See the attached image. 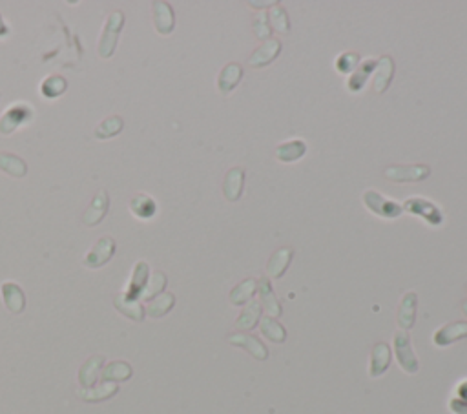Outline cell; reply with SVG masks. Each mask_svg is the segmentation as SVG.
I'll return each instance as SVG.
<instances>
[{
	"label": "cell",
	"instance_id": "16",
	"mask_svg": "<svg viewBox=\"0 0 467 414\" xmlns=\"http://www.w3.org/2000/svg\"><path fill=\"white\" fill-rule=\"evenodd\" d=\"M294 258V249L292 246H283V249L276 250L272 254V258L269 259V263H267V278L272 279H279L287 272L288 265L292 263Z\"/></svg>",
	"mask_w": 467,
	"mask_h": 414
},
{
	"label": "cell",
	"instance_id": "35",
	"mask_svg": "<svg viewBox=\"0 0 467 414\" xmlns=\"http://www.w3.org/2000/svg\"><path fill=\"white\" fill-rule=\"evenodd\" d=\"M66 88L68 82L64 77L50 75L46 80H44L43 86H40V91H43V95L44 97H47V99H57L59 95H62L66 91Z\"/></svg>",
	"mask_w": 467,
	"mask_h": 414
},
{
	"label": "cell",
	"instance_id": "14",
	"mask_svg": "<svg viewBox=\"0 0 467 414\" xmlns=\"http://www.w3.org/2000/svg\"><path fill=\"white\" fill-rule=\"evenodd\" d=\"M154 26H156L157 34L170 35L175 28V15L172 6L168 2H154Z\"/></svg>",
	"mask_w": 467,
	"mask_h": 414
},
{
	"label": "cell",
	"instance_id": "17",
	"mask_svg": "<svg viewBox=\"0 0 467 414\" xmlns=\"http://www.w3.org/2000/svg\"><path fill=\"white\" fill-rule=\"evenodd\" d=\"M29 117H31V108L24 106V104L11 106V108L6 112L4 117H2V121H0V133L8 135V133L13 132L15 128H19L20 124L26 123Z\"/></svg>",
	"mask_w": 467,
	"mask_h": 414
},
{
	"label": "cell",
	"instance_id": "15",
	"mask_svg": "<svg viewBox=\"0 0 467 414\" xmlns=\"http://www.w3.org/2000/svg\"><path fill=\"white\" fill-rule=\"evenodd\" d=\"M416 306H418V296L416 292H406L398 309V327L400 330H410L416 321Z\"/></svg>",
	"mask_w": 467,
	"mask_h": 414
},
{
	"label": "cell",
	"instance_id": "26",
	"mask_svg": "<svg viewBox=\"0 0 467 414\" xmlns=\"http://www.w3.org/2000/svg\"><path fill=\"white\" fill-rule=\"evenodd\" d=\"M261 303L260 302H251L249 305L243 309V312L239 314V318L236 320V329L239 330H252L255 325L261 321Z\"/></svg>",
	"mask_w": 467,
	"mask_h": 414
},
{
	"label": "cell",
	"instance_id": "36",
	"mask_svg": "<svg viewBox=\"0 0 467 414\" xmlns=\"http://www.w3.org/2000/svg\"><path fill=\"white\" fill-rule=\"evenodd\" d=\"M269 20L272 22V28L281 35H287L290 31V20H288L287 11L281 8V6H276L272 8L269 13Z\"/></svg>",
	"mask_w": 467,
	"mask_h": 414
},
{
	"label": "cell",
	"instance_id": "33",
	"mask_svg": "<svg viewBox=\"0 0 467 414\" xmlns=\"http://www.w3.org/2000/svg\"><path fill=\"white\" fill-rule=\"evenodd\" d=\"M124 128V121L121 115H114V117H108L104 119L103 123L99 124V126L95 128V139H99V141H106V139H112V137H115L117 133L123 132Z\"/></svg>",
	"mask_w": 467,
	"mask_h": 414
},
{
	"label": "cell",
	"instance_id": "29",
	"mask_svg": "<svg viewBox=\"0 0 467 414\" xmlns=\"http://www.w3.org/2000/svg\"><path fill=\"white\" fill-rule=\"evenodd\" d=\"M114 305L121 314H124L126 318L133 321H142L144 320V309L137 300H130L124 294H119L117 297L114 300Z\"/></svg>",
	"mask_w": 467,
	"mask_h": 414
},
{
	"label": "cell",
	"instance_id": "2",
	"mask_svg": "<svg viewBox=\"0 0 467 414\" xmlns=\"http://www.w3.org/2000/svg\"><path fill=\"white\" fill-rule=\"evenodd\" d=\"M364 205L367 207L369 212L376 214L378 217H382V219H396V217L401 216L403 212V208H401L400 202L392 201V199L385 198L376 190H365L364 195Z\"/></svg>",
	"mask_w": 467,
	"mask_h": 414
},
{
	"label": "cell",
	"instance_id": "38",
	"mask_svg": "<svg viewBox=\"0 0 467 414\" xmlns=\"http://www.w3.org/2000/svg\"><path fill=\"white\" fill-rule=\"evenodd\" d=\"M359 66V53H343L336 59V70L340 73H353Z\"/></svg>",
	"mask_w": 467,
	"mask_h": 414
},
{
	"label": "cell",
	"instance_id": "25",
	"mask_svg": "<svg viewBox=\"0 0 467 414\" xmlns=\"http://www.w3.org/2000/svg\"><path fill=\"white\" fill-rule=\"evenodd\" d=\"M305 154H307V145H305L302 139H294V141H288L276 148V157H278L281 163H294V161H299Z\"/></svg>",
	"mask_w": 467,
	"mask_h": 414
},
{
	"label": "cell",
	"instance_id": "20",
	"mask_svg": "<svg viewBox=\"0 0 467 414\" xmlns=\"http://www.w3.org/2000/svg\"><path fill=\"white\" fill-rule=\"evenodd\" d=\"M241 79H243V68L236 64V62H232V64H227V66L223 68V71L219 73L217 88H219L223 95H228L230 91L236 90Z\"/></svg>",
	"mask_w": 467,
	"mask_h": 414
},
{
	"label": "cell",
	"instance_id": "32",
	"mask_svg": "<svg viewBox=\"0 0 467 414\" xmlns=\"http://www.w3.org/2000/svg\"><path fill=\"white\" fill-rule=\"evenodd\" d=\"M260 330L261 334L269 339V341H272V343H283L285 339H287V330H285L283 325L274 320V318H269V316L261 318Z\"/></svg>",
	"mask_w": 467,
	"mask_h": 414
},
{
	"label": "cell",
	"instance_id": "5",
	"mask_svg": "<svg viewBox=\"0 0 467 414\" xmlns=\"http://www.w3.org/2000/svg\"><path fill=\"white\" fill-rule=\"evenodd\" d=\"M383 175L392 183H418L431 175L427 165H392L385 168Z\"/></svg>",
	"mask_w": 467,
	"mask_h": 414
},
{
	"label": "cell",
	"instance_id": "4",
	"mask_svg": "<svg viewBox=\"0 0 467 414\" xmlns=\"http://www.w3.org/2000/svg\"><path fill=\"white\" fill-rule=\"evenodd\" d=\"M403 210L409 212L410 216L422 217L425 223H429L431 226H440L444 223V214L434 202L427 201L425 198H409L403 202Z\"/></svg>",
	"mask_w": 467,
	"mask_h": 414
},
{
	"label": "cell",
	"instance_id": "10",
	"mask_svg": "<svg viewBox=\"0 0 467 414\" xmlns=\"http://www.w3.org/2000/svg\"><path fill=\"white\" fill-rule=\"evenodd\" d=\"M392 77H394V61H392L391 55H383L376 61V70H374V79L373 86L374 91L378 95H382L387 91V88L391 86Z\"/></svg>",
	"mask_w": 467,
	"mask_h": 414
},
{
	"label": "cell",
	"instance_id": "7",
	"mask_svg": "<svg viewBox=\"0 0 467 414\" xmlns=\"http://www.w3.org/2000/svg\"><path fill=\"white\" fill-rule=\"evenodd\" d=\"M227 339L228 343L234 345V347L243 348V350L251 354L252 358L260 360V362H265V360L269 358V348H267V345L261 339L255 338V336L245 334V332H234Z\"/></svg>",
	"mask_w": 467,
	"mask_h": 414
},
{
	"label": "cell",
	"instance_id": "41",
	"mask_svg": "<svg viewBox=\"0 0 467 414\" xmlns=\"http://www.w3.org/2000/svg\"><path fill=\"white\" fill-rule=\"evenodd\" d=\"M457 392H458V396H454V398H458V400H462L467 404V381H462V383L458 385Z\"/></svg>",
	"mask_w": 467,
	"mask_h": 414
},
{
	"label": "cell",
	"instance_id": "1",
	"mask_svg": "<svg viewBox=\"0 0 467 414\" xmlns=\"http://www.w3.org/2000/svg\"><path fill=\"white\" fill-rule=\"evenodd\" d=\"M124 26V13L123 11H112L108 15V19H106V24H104L103 35H101L99 46H97V53L103 59H110V57L114 55L115 47H117V40H119V34H121V29Z\"/></svg>",
	"mask_w": 467,
	"mask_h": 414
},
{
	"label": "cell",
	"instance_id": "12",
	"mask_svg": "<svg viewBox=\"0 0 467 414\" xmlns=\"http://www.w3.org/2000/svg\"><path fill=\"white\" fill-rule=\"evenodd\" d=\"M279 53H281V40H278V38H270V40L261 44V46L252 53L251 59H249V64H251L252 68H265L267 64L276 61L279 57Z\"/></svg>",
	"mask_w": 467,
	"mask_h": 414
},
{
	"label": "cell",
	"instance_id": "21",
	"mask_svg": "<svg viewBox=\"0 0 467 414\" xmlns=\"http://www.w3.org/2000/svg\"><path fill=\"white\" fill-rule=\"evenodd\" d=\"M128 208L132 210V214L139 219H150V217L156 216L157 212V205L156 201L147 195V193H135L130 202H128Z\"/></svg>",
	"mask_w": 467,
	"mask_h": 414
},
{
	"label": "cell",
	"instance_id": "6",
	"mask_svg": "<svg viewBox=\"0 0 467 414\" xmlns=\"http://www.w3.org/2000/svg\"><path fill=\"white\" fill-rule=\"evenodd\" d=\"M115 252V241L114 237H110V235H104L101 237L97 243L94 245V249L86 254L84 258V265L88 269H99L103 265H106L112 259Z\"/></svg>",
	"mask_w": 467,
	"mask_h": 414
},
{
	"label": "cell",
	"instance_id": "27",
	"mask_svg": "<svg viewBox=\"0 0 467 414\" xmlns=\"http://www.w3.org/2000/svg\"><path fill=\"white\" fill-rule=\"evenodd\" d=\"M0 170H2L4 174L11 175V177L20 179V177H24V175L28 174V165H26V161L20 159L19 156L2 151V154H0Z\"/></svg>",
	"mask_w": 467,
	"mask_h": 414
},
{
	"label": "cell",
	"instance_id": "40",
	"mask_svg": "<svg viewBox=\"0 0 467 414\" xmlns=\"http://www.w3.org/2000/svg\"><path fill=\"white\" fill-rule=\"evenodd\" d=\"M449 411L453 414H467V404L458 398H451L449 400Z\"/></svg>",
	"mask_w": 467,
	"mask_h": 414
},
{
	"label": "cell",
	"instance_id": "44",
	"mask_svg": "<svg viewBox=\"0 0 467 414\" xmlns=\"http://www.w3.org/2000/svg\"><path fill=\"white\" fill-rule=\"evenodd\" d=\"M462 311H464V314L467 316V300L466 302H462Z\"/></svg>",
	"mask_w": 467,
	"mask_h": 414
},
{
	"label": "cell",
	"instance_id": "42",
	"mask_svg": "<svg viewBox=\"0 0 467 414\" xmlns=\"http://www.w3.org/2000/svg\"><path fill=\"white\" fill-rule=\"evenodd\" d=\"M249 4H251L252 8H270L274 2H249Z\"/></svg>",
	"mask_w": 467,
	"mask_h": 414
},
{
	"label": "cell",
	"instance_id": "24",
	"mask_svg": "<svg viewBox=\"0 0 467 414\" xmlns=\"http://www.w3.org/2000/svg\"><path fill=\"white\" fill-rule=\"evenodd\" d=\"M148 276H150L148 263H144V261H139V263L135 265V269H133L132 279H130V288H128V292L124 294V296L130 297V300H137V297L141 296L144 287H147Z\"/></svg>",
	"mask_w": 467,
	"mask_h": 414
},
{
	"label": "cell",
	"instance_id": "34",
	"mask_svg": "<svg viewBox=\"0 0 467 414\" xmlns=\"http://www.w3.org/2000/svg\"><path fill=\"white\" fill-rule=\"evenodd\" d=\"M132 367L126 362H112L108 367L101 372V378H103V381H114V383H117V381H126L128 378H132Z\"/></svg>",
	"mask_w": 467,
	"mask_h": 414
},
{
	"label": "cell",
	"instance_id": "31",
	"mask_svg": "<svg viewBox=\"0 0 467 414\" xmlns=\"http://www.w3.org/2000/svg\"><path fill=\"white\" fill-rule=\"evenodd\" d=\"M255 290H258V281H255L254 278L245 279V281H241L239 285H236V287L232 288L230 303L236 306L245 305V303L251 302Z\"/></svg>",
	"mask_w": 467,
	"mask_h": 414
},
{
	"label": "cell",
	"instance_id": "30",
	"mask_svg": "<svg viewBox=\"0 0 467 414\" xmlns=\"http://www.w3.org/2000/svg\"><path fill=\"white\" fill-rule=\"evenodd\" d=\"M174 305H175L174 294H170V292H163V294H159V296H156L151 300L150 305L147 306V311L144 312H147L150 318H163V316H166L172 309H174Z\"/></svg>",
	"mask_w": 467,
	"mask_h": 414
},
{
	"label": "cell",
	"instance_id": "11",
	"mask_svg": "<svg viewBox=\"0 0 467 414\" xmlns=\"http://www.w3.org/2000/svg\"><path fill=\"white\" fill-rule=\"evenodd\" d=\"M258 292H260L261 309L267 312V316H269V318H274V320L279 318L281 312H283V309H281V303L278 302V297L274 294V288L267 276H263V278L258 281Z\"/></svg>",
	"mask_w": 467,
	"mask_h": 414
},
{
	"label": "cell",
	"instance_id": "9",
	"mask_svg": "<svg viewBox=\"0 0 467 414\" xmlns=\"http://www.w3.org/2000/svg\"><path fill=\"white\" fill-rule=\"evenodd\" d=\"M467 338V321H454L440 327L433 336V343L436 347H449V345L457 343L460 339Z\"/></svg>",
	"mask_w": 467,
	"mask_h": 414
},
{
	"label": "cell",
	"instance_id": "43",
	"mask_svg": "<svg viewBox=\"0 0 467 414\" xmlns=\"http://www.w3.org/2000/svg\"><path fill=\"white\" fill-rule=\"evenodd\" d=\"M6 34H8V28H6L4 20H2V17H0V37H2V35H6Z\"/></svg>",
	"mask_w": 467,
	"mask_h": 414
},
{
	"label": "cell",
	"instance_id": "19",
	"mask_svg": "<svg viewBox=\"0 0 467 414\" xmlns=\"http://www.w3.org/2000/svg\"><path fill=\"white\" fill-rule=\"evenodd\" d=\"M245 188V170L243 168H232L230 172L225 177V183H223V193L225 198L230 202L237 201L243 193Z\"/></svg>",
	"mask_w": 467,
	"mask_h": 414
},
{
	"label": "cell",
	"instance_id": "13",
	"mask_svg": "<svg viewBox=\"0 0 467 414\" xmlns=\"http://www.w3.org/2000/svg\"><path fill=\"white\" fill-rule=\"evenodd\" d=\"M108 207H110L108 192H106V188H99L97 190V193H95V198L91 199V205L88 207V210H86L84 219H82L84 225L88 226L99 225V223L104 219V216H106V212H108Z\"/></svg>",
	"mask_w": 467,
	"mask_h": 414
},
{
	"label": "cell",
	"instance_id": "22",
	"mask_svg": "<svg viewBox=\"0 0 467 414\" xmlns=\"http://www.w3.org/2000/svg\"><path fill=\"white\" fill-rule=\"evenodd\" d=\"M374 70H376V61H373V59H367V61L362 62V64H359V66L353 71V75H350L349 82H347V88H349V91H353V94H358V91L364 90V86L367 84L369 77L373 75Z\"/></svg>",
	"mask_w": 467,
	"mask_h": 414
},
{
	"label": "cell",
	"instance_id": "23",
	"mask_svg": "<svg viewBox=\"0 0 467 414\" xmlns=\"http://www.w3.org/2000/svg\"><path fill=\"white\" fill-rule=\"evenodd\" d=\"M119 387L114 381H103L99 387H88V389H80L77 394H79L80 400L84 401H103L112 398L114 394H117Z\"/></svg>",
	"mask_w": 467,
	"mask_h": 414
},
{
	"label": "cell",
	"instance_id": "39",
	"mask_svg": "<svg viewBox=\"0 0 467 414\" xmlns=\"http://www.w3.org/2000/svg\"><path fill=\"white\" fill-rule=\"evenodd\" d=\"M254 34L255 37L261 38V40H270V35H272V28H270V20L269 13H260L254 20Z\"/></svg>",
	"mask_w": 467,
	"mask_h": 414
},
{
	"label": "cell",
	"instance_id": "18",
	"mask_svg": "<svg viewBox=\"0 0 467 414\" xmlns=\"http://www.w3.org/2000/svg\"><path fill=\"white\" fill-rule=\"evenodd\" d=\"M2 297H4V303L8 306V311L13 312V314H20L26 306V296H24L22 288L17 285V283L6 281L2 283Z\"/></svg>",
	"mask_w": 467,
	"mask_h": 414
},
{
	"label": "cell",
	"instance_id": "3",
	"mask_svg": "<svg viewBox=\"0 0 467 414\" xmlns=\"http://www.w3.org/2000/svg\"><path fill=\"white\" fill-rule=\"evenodd\" d=\"M394 354H396L398 365L401 367V371H406L407 374L418 372L420 363H418V358L413 350L410 336L407 330H396V334H394Z\"/></svg>",
	"mask_w": 467,
	"mask_h": 414
},
{
	"label": "cell",
	"instance_id": "28",
	"mask_svg": "<svg viewBox=\"0 0 467 414\" xmlns=\"http://www.w3.org/2000/svg\"><path fill=\"white\" fill-rule=\"evenodd\" d=\"M104 358L103 356H94L88 362L80 367L79 371V381L82 389H88V387H94V383L97 381L101 374V369H103Z\"/></svg>",
	"mask_w": 467,
	"mask_h": 414
},
{
	"label": "cell",
	"instance_id": "37",
	"mask_svg": "<svg viewBox=\"0 0 467 414\" xmlns=\"http://www.w3.org/2000/svg\"><path fill=\"white\" fill-rule=\"evenodd\" d=\"M166 287V276L163 272H154L150 281L147 283V287L142 290V300H154L156 296L163 294V288Z\"/></svg>",
	"mask_w": 467,
	"mask_h": 414
},
{
	"label": "cell",
	"instance_id": "8",
	"mask_svg": "<svg viewBox=\"0 0 467 414\" xmlns=\"http://www.w3.org/2000/svg\"><path fill=\"white\" fill-rule=\"evenodd\" d=\"M392 362V353L391 347L387 343H376L371 350V362H369V376L371 378H380L383 376L385 372L389 371Z\"/></svg>",
	"mask_w": 467,
	"mask_h": 414
}]
</instances>
